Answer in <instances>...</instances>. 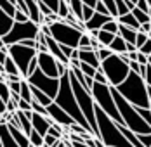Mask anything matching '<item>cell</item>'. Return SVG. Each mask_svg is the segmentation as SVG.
I'll return each mask as SVG.
<instances>
[{
  "mask_svg": "<svg viewBox=\"0 0 151 147\" xmlns=\"http://www.w3.org/2000/svg\"><path fill=\"white\" fill-rule=\"evenodd\" d=\"M96 118L99 125V137L108 147H136L120 130V125L108 116L104 111L96 104Z\"/></svg>",
  "mask_w": 151,
  "mask_h": 147,
  "instance_id": "cell-1",
  "label": "cell"
},
{
  "mask_svg": "<svg viewBox=\"0 0 151 147\" xmlns=\"http://www.w3.org/2000/svg\"><path fill=\"white\" fill-rule=\"evenodd\" d=\"M116 90L129 102L137 106V107H151L150 93H148V83L136 71H130L129 76L116 87Z\"/></svg>",
  "mask_w": 151,
  "mask_h": 147,
  "instance_id": "cell-2",
  "label": "cell"
},
{
  "mask_svg": "<svg viewBox=\"0 0 151 147\" xmlns=\"http://www.w3.org/2000/svg\"><path fill=\"white\" fill-rule=\"evenodd\" d=\"M56 102L59 104L61 107L66 111V113H70L71 116L75 118L76 123H80L82 126H85L89 132H92V126L91 123L87 121V118L83 114V111L80 109V106H78V101H76V95H75V90L71 87V81H70V74L64 73L61 76V87H59V93H58V97L54 99ZM94 133V132H92Z\"/></svg>",
  "mask_w": 151,
  "mask_h": 147,
  "instance_id": "cell-3",
  "label": "cell"
},
{
  "mask_svg": "<svg viewBox=\"0 0 151 147\" xmlns=\"http://www.w3.org/2000/svg\"><path fill=\"white\" fill-rule=\"evenodd\" d=\"M111 92H113L115 102L118 106V111H120L122 118H123V123L136 133H151V125L137 113L136 106L129 102L120 92L116 90V87H111Z\"/></svg>",
  "mask_w": 151,
  "mask_h": 147,
  "instance_id": "cell-4",
  "label": "cell"
},
{
  "mask_svg": "<svg viewBox=\"0 0 151 147\" xmlns=\"http://www.w3.org/2000/svg\"><path fill=\"white\" fill-rule=\"evenodd\" d=\"M68 74H70V81H71V87L75 90V95H76V101H78V106L80 109L83 111V114L87 118V121L91 123L92 126V132L96 137H99V125H97V118H96V101H94V95L89 88H85L78 78L75 76V73L71 71V68L68 69Z\"/></svg>",
  "mask_w": 151,
  "mask_h": 147,
  "instance_id": "cell-5",
  "label": "cell"
},
{
  "mask_svg": "<svg viewBox=\"0 0 151 147\" xmlns=\"http://www.w3.org/2000/svg\"><path fill=\"white\" fill-rule=\"evenodd\" d=\"M92 95H94L96 104L108 116H111L116 123H123V118H122L120 111H118V106L115 102V97H113V92H111V85L96 81L94 87H92Z\"/></svg>",
  "mask_w": 151,
  "mask_h": 147,
  "instance_id": "cell-6",
  "label": "cell"
},
{
  "mask_svg": "<svg viewBox=\"0 0 151 147\" xmlns=\"http://www.w3.org/2000/svg\"><path fill=\"white\" fill-rule=\"evenodd\" d=\"M101 69L108 76V81H109L111 87H118L130 73L129 62H125L120 54H115V52L101 62Z\"/></svg>",
  "mask_w": 151,
  "mask_h": 147,
  "instance_id": "cell-7",
  "label": "cell"
},
{
  "mask_svg": "<svg viewBox=\"0 0 151 147\" xmlns=\"http://www.w3.org/2000/svg\"><path fill=\"white\" fill-rule=\"evenodd\" d=\"M38 35H40V24L28 19V21H16L12 29L5 36H0V38H2V44L12 45L21 44L23 40H28V38H37Z\"/></svg>",
  "mask_w": 151,
  "mask_h": 147,
  "instance_id": "cell-8",
  "label": "cell"
},
{
  "mask_svg": "<svg viewBox=\"0 0 151 147\" xmlns=\"http://www.w3.org/2000/svg\"><path fill=\"white\" fill-rule=\"evenodd\" d=\"M50 26V36H54L59 44L63 45H70V47H75L78 49V44H80V38L85 31L75 28L71 24H68L64 19H59V21H54Z\"/></svg>",
  "mask_w": 151,
  "mask_h": 147,
  "instance_id": "cell-9",
  "label": "cell"
},
{
  "mask_svg": "<svg viewBox=\"0 0 151 147\" xmlns=\"http://www.w3.org/2000/svg\"><path fill=\"white\" fill-rule=\"evenodd\" d=\"M9 56L14 59V62L19 66V71L23 78H28L31 61L38 56V50L35 47H26L24 44H12L9 45Z\"/></svg>",
  "mask_w": 151,
  "mask_h": 147,
  "instance_id": "cell-10",
  "label": "cell"
},
{
  "mask_svg": "<svg viewBox=\"0 0 151 147\" xmlns=\"http://www.w3.org/2000/svg\"><path fill=\"white\" fill-rule=\"evenodd\" d=\"M28 81H30L33 87L40 88V90H44L47 95H50L52 99H56L58 97V93H59V87H61V78H54V76H49L45 74L40 68H37L33 73L26 78Z\"/></svg>",
  "mask_w": 151,
  "mask_h": 147,
  "instance_id": "cell-11",
  "label": "cell"
},
{
  "mask_svg": "<svg viewBox=\"0 0 151 147\" xmlns=\"http://www.w3.org/2000/svg\"><path fill=\"white\" fill-rule=\"evenodd\" d=\"M38 68L49 76L61 78L59 71V59L54 57L50 52H38Z\"/></svg>",
  "mask_w": 151,
  "mask_h": 147,
  "instance_id": "cell-12",
  "label": "cell"
},
{
  "mask_svg": "<svg viewBox=\"0 0 151 147\" xmlns=\"http://www.w3.org/2000/svg\"><path fill=\"white\" fill-rule=\"evenodd\" d=\"M47 111H49V116H50V119H52V121L59 123V125L66 126V128H70V126L75 123V118L71 116L70 113H66V111H64L59 104L56 102V101H54V102L47 107Z\"/></svg>",
  "mask_w": 151,
  "mask_h": 147,
  "instance_id": "cell-13",
  "label": "cell"
},
{
  "mask_svg": "<svg viewBox=\"0 0 151 147\" xmlns=\"http://www.w3.org/2000/svg\"><path fill=\"white\" fill-rule=\"evenodd\" d=\"M31 123H33V128L38 133H42L44 137L47 135L50 125H52V119L50 116H45V114H40V113H35L33 111V116H31Z\"/></svg>",
  "mask_w": 151,
  "mask_h": 147,
  "instance_id": "cell-14",
  "label": "cell"
},
{
  "mask_svg": "<svg viewBox=\"0 0 151 147\" xmlns=\"http://www.w3.org/2000/svg\"><path fill=\"white\" fill-rule=\"evenodd\" d=\"M80 49V47H78ZM78 59L82 61V62H87V64H92L94 68H101V59L97 56V50L96 49H92V47H83V49H80V56Z\"/></svg>",
  "mask_w": 151,
  "mask_h": 147,
  "instance_id": "cell-15",
  "label": "cell"
},
{
  "mask_svg": "<svg viewBox=\"0 0 151 147\" xmlns=\"http://www.w3.org/2000/svg\"><path fill=\"white\" fill-rule=\"evenodd\" d=\"M7 126H9V130L12 133V137L16 138V142L19 144L21 147H30L31 146V140H30V135H26V133L23 132L17 125H16L14 119H11L9 123H7Z\"/></svg>",
  "mask_w": 151,
  "mask_h": 147,
  "instance_id": "cell-16",
  "label": "cell"
},
{
  "mask_svg": "<svg viewBox=\"0 0 151 147\" xmlns=\"http://www.w3.org/2000/svg\"><path fill=\"white\" fill-rule=\"evenodd\" d=\"M111 17H113V16H109V14H101V12H97V11H96V14L92 16L87 23H85L87 31H92V29H101V28L106 24V23L111 19Z\"/></svg>",
  "mask_w": 151,
  "mask_h": 147,
  "instance_id": "cell-17",
  "label": "cell"
},
{
  "mask_svg": "<svg viewBox=\"0 0 151 147\" xmlns=\"http://www.w3.org/2000/svg\"><path fill=\"white\" fill-rule=\"evenodd\" d=\"M0 147H21L12 137L7 123H2V126H0Z\"/></svg>",
  "mask_w": 151,
  "mask_h": 147,
  "instance_id": "cell-18",
  "label": "cell"
},
{
  "mask_svg": "<svg viewBox=\"0 0 151 147\" xmlns=\"http://www.w3.org/2000/svg\"><path fill=\"white\" fill-rule=\"evenodd\" d=\"M14 24H16V19L12 16L4 12V11H0V36H5L12 29Z\"/></svg>",
  "mask_w": 151,
  "mask_h": 147,
  "instance_id": "cell-19",
  "label": "cell"
},
{
  "mask_svg": "<svg viewBox=\"0 0 151 147\" xmlns=\"http://www.w3.org/2000/svg\"><path fill=\"white\" fill-rule=\"evenodd\" d=\"M30 85H31V83H30ZM31 92H33V101L40 102L42 106H45V107H49L50 104L54 102V99H52L50 95H47L44 90H40V88L33 87V85H31Z\"/></svg>",
  "mask_w": 151,
  "mask_h": 147,
  "instance_id": "cell-20",
  "label": "cell"
},
{
  "mask_svg": "<svg viewBox=\"0 0 151 147\" xmlns=\"http://www.w3.org/2000/svg\"><path fill=\"white\" fill-rule=\"evenodd\" d=\"M116 19H118V23H120V24L130 26V28H134V29H139V28H141V23L137 21V17L134 16V12H132V11H130V12H127V14L118 16Z\"/></svg>",
  "mask_w": 151,
  "mask_h": 147,
  "instance_id": "cell-21",
  "label": "cell"
},
{
  "mask_svg": "<svg viewBox=\"0 0 151 147\" xmlns=\"http://www.w3.org/2000/svg\"><path fill=\"white\" fill-rule=\"evenodd\" d=\"M2 73H7V74H21L19 71V66L14 62V59L11 56H7V59L2 62ZM23 76V74H21Z\"/></svg>",
  "mask_w": 151,
  "mask_h": 147,
  "instance_id": "cell-22",
  "label": "cell"
},
{
  "mask_svg": "<svg viewBox=\"0 0 151 147\" xmlns=\"http://www.w3.org/2000/svg\"><path fill=\"white\" fill-rule=\"evenodd\" d=\"M137 31L139 29H134L130 26H125V24H120V29H118V35H122L129 44H136V38H137Z\"/></svg>",
  "mask_w": 151,
  "mask_h": 147,
  "instance_id": "cell-23",
  "label": "cell"
},
{
  "mask_svg": "<svg viewBox=\"0 0 151 147\" xmlns=\"http://www.w3.org/2000/svg\"><path fill=\"white\" fill-rule=\"evenodd\" d=\"M109 49H111L115 54H123V52H127V40H125L122 35H116L115 40L109 44Z\"/></svg>",
  "mask_w": 151,
  "mask_h": 147,
  "instance_id": "cell-24",
  "label": "cell"
},
{
  "mask_svg": "<svg viewBox=\"0 0 151 147\" xmlns=\"http://www.w3.org/2000/svg\"><path fill=\"white\" fill-rule=\"evenodd\" d=\"M83 0H70V7H71V12L80 19L83 21Z\"/></svg>",
  "mask_w": 151,
  "mask_h": 147,
  "instance_id": "cell-25",
  "label": "cell"
},
{
  "mask_svg": "<svg viewBox=\"0 0 151 147\" xmlns=\"http://www.w3.org/2000/svg\"><path fill=\"white\" fill-rule=\"evenodd\" d=\"M0 11H4V12H7L14 17L16 12H17V4L12 0H0Z\"/></svg>",
  "mask_w": 151,
  "mask_h": 147,
  "instance_id": "cell-26",
  "label": "cell"
},
{
  "mask_svg": "<svg viewBox=\"0 0 151 147\" xmlns=\"http://www.w3.org/2000/svg\"><path fill=\"white\" fill-rule=\"evenodd\" d=\"M0 97H2V102H5V104L12 99V90H11L9 83L5 80H2V83H0Z\"/></svg>",
  "mask_w": 151,
  "mask_h": 147,
  "instance_id": "cell-27",
  "label": "cell"
},
{
  "mask_svg": "<svg viewBox=\"0 0 151 147\" xmlns=\"http://www.w3.org/2000/svg\"><path fill=\"white\" fill-rule=\"evenodd\" d=\"M115 33H111V31H106V29H99V33H97V38H99V42L104 45V47H109V44L115 40Z\"/></svg>",
  "mask_w": 151,
  "mask_h": 147,
  "instance_id": "cell-28",
  "label": "cell"
},
{
  "mask_svg": "<svg viewBox=\"0 0 151 147\" xmlns=\"http://www.w3.org/2000/svg\"><path fill=\"white\" fill-rule=\"evenodd\" d=\"M132 12H134V16L137 17V21H139L141 24H142V23H148V21H151V14H150V12H144V11H142V9H139L137 5L132 9Z\"/></svg>",
  "mask_w": 151,
  "mask_h": 147,
  "instance_id": "cell-29",
  "label": "cell"
},
{
  "mask_svg": "<svg viewBox=\"0 0 151 147\" xmlns=\"http://www.w3.org/2000/svg\"><path fill=\"white\" fill-rule=\"evenodd\" d=\"M30 140H31V144H33V146H37V147H44V144H45L44 135H42V133H38L35 128H33V132L30 133Z\"/></svg>",
  "mask_w": 151,
  "mask_h": 147,
  "instance_id": "cell-30",
  "label": "cell"
},
{
  "mask_svg": "<svg viewBox=\"0 0 151 147\" xmlns=\"http://www.w3.org/2000/svg\"><path fill=\"white\" fill-rule=\"evenodd\" d=\"M71 12V7H70V4L66 2V0H61V4H59V11H58V14H59L61 19H64L66 16Z\"/></svg>",
  "mask_w": 151,
  "mask_h": 147,
  "instance_id": "cell-31",
  "label": "cell"
},
{
  "mask_svg": "<svg viewBox=\"0 0 151 147\" xmlns=\"http://www.w3.org/2000/svg\"><path fill=\"white\" fill-rule=\"evenodd\" d=\"M78 68L87 74V76H94V74L97 73V68H94L92 64H87V62H80V66H78Z\"/></svg>",
  "mask_w": 151,
  "mask_h": 147,
  "instance_id": "cell-32",
  "label": "cell"
},
{
  "mask_svg": "<svg viewBox=\"0 0 151 147\" xmlns=\"http://www.w3.org/2000/svg\"><path fill=\"white\" fill-rule=\"evenodd\" d=\"M91 42H92V36L89 31H85L83 35H82V38H80V44H78V47L80 49H83V47H91Z\"/></svg>",
  "mask_w": 151,
  "mask_h": 147,
  "instance_id": "cell-33",
  "label": "cell"
},
{
  "mask_svg": "<svg viewBox=\"0 0 151 147\" xmlns=\"http://www.w3.org/2000/svg\"><path fill=\"white\" fill-rule=\"evenodd\" d=\"M111 54H113V50H111L109 47H101V49H97V56L101 59V62H103L104 59H108Z\"/></svg>",
  "mask_w": 151,
  "mask_h": 147,
  "instance_id": "cell-34",
  "label": "cell"
},
{
  "mask_svg": "<svg viewBox=\"0 0 151 147\" xmlns=\"http://www.w3.org/2000/svg\"><path fill=\"white\" fill-rule=\"evenodd\" d=\"M150 38V35L148 33H144V31H137V38H136V45L137 49H141L142 45H144V42Z\"/></svg>",
  "mask_w": 151,
  "mask_h": 147,
  "instance_id": "cell-35",
  "label": "cell"
},
{
  "mask_svg": "<svg viewBox=\"0 0 151 147\" xmlns=\"http://www.w3.org/2000/svg\"><path fill=\"white\" fill-rule=\"evenodd\" d=\"M94 14H96V9L85 4V5H83V23H87V21H89Z\"/></svg>",
  "mask_w": 151,
  "mask_h": 147,
  "instance_id": "cell-36",
  "label": "cell"
},
{
  "mask_svg": "<svg viewBox=\"0 0 151 147\" xmlns=\"http://www.w3.org/2000/svg\"><path fill=\"white\" fill-rule=\"evenodd\" d=\"M31 106H33V111H35V113H40V114H45V116H49V111H47V107H45V106H42L40 102L33 101V102H31Z\"/></svg>",
  "mask_w": 151,
  "mask_h": 147,
  "instance_id": "cell-37",
  "label": "cell"
},
{
  "mask_svg": "<svg viewBox=\"0 0 151 147\" xmlns=\"http://www.w3.org/2000/svg\"><path fill=\"white\" fill-rule=\"evenodd\" d=\"M94 80H96V81H99V83H108V85H109V81H108V76L104 74V71H103L101 68L97 69V73L94 74Z\"/></svg>",
  "mask_w": 151,
  "mask_h": 147,
  "instance_id": "cell-38",
  "label": "cell"
},
{
  "mask_svg": "<svg viewBox=\"0 0 151 147\" xmlns=\"http://www.w3.org/2000/svg\"><path fill=\"white\" fill-rule=\"evenodd\" d=\"M44 140H45V146L49 147H54L59 140H63V138H58V137H54V135H50V133H47L45 137H44Z\"/></svg>",
  "mask_w": 151,
  "mask_h": 147,
  "instance_id": "cell-39",
  "label": "cell"
},
{
  "mask_svg": "<svg viewBox=\"0 0 151 147\" xmlns=\"http://www.w3.org/2000/svg\"><path fill=\"white\" fill-rule=\"evenodd\" d=\"M137 137L146 147H151V133H137Z\"/></svg>",
  "mask_w": 151,
  "mask_h": 147,
  "instance_id": "cell-40",
  "label": "cell"
},
{
  "mask_svg": "<svg viewBox=\"0 0 151 147\" xmlns=\"http://www.w3.org/2000/svg\"><path fill=\"white\" fill-rule=\"evenodd\" d=\"M94 9H96L97 12H101V14H109V9L106 7V4L103 2V0H99V2L96 4V7H94ZM109 16H111V14H109Z\"/></svg>",
  "mask_w": 151,
  "mask_h": 147,
  "instance_id": "cell-41",
  "label": "cell"
},
{
  "mask_svg": "<svg viewBox=\"0 0 151 147\" xmlns=\"http://www.w3.org/2000/svg\"><path fill=\"white\" fill-rule=\"evenodd\" d=\"M42 2H45L47 5L52 9V12H56L58 14V11H59V4H61V0H42Z\"/></svg>",
  "mask_w": 151,
  "mask_h": 147,
  "instance_id": "cell-42",
  "label": "cell"
},
{
  "mask_svg": "<svg viewBox=\"0 0 151 147\" xmlns=\"http://www.w3.org/2000/svg\"><path fill=\"white\" fill-rule=\"evenodd\" d=\"M21 81H23V80H19V81H7L9 87H11V90H12V93H19V95H21Z\"/></svg>",
  "mask_w": 151,
  "mask_h": 147,
  "instance_id": "cell-43",
  "label": "cell"
},
{
  "mask_svg": "<svg viewBox=\"0 0 151 147\" xmlns=\"http://www.w3.org/2000/svg\"><path fill=\"white\" fill-rule=\"evenodd\" d=\"M142 54H146V56H151V38H148L146 42H144V45L139 49Z\"/></svg>",
  "mask_w": 151,
  "mask_h": 147,
  "instance_id": "cell-44",
  "label": "cell"
},
{
  "mask_svg": "<svg viewBox=\"0 0 151 147\" xmlns=\"http://www.w3.org/2000/svg\"><path fill=\"white\" fill-rule=\"evenodd\" d=\"M14 19H16V21H28V19H30V16L26 14V12H23L21 9H17V12H16Z\"/></svg>",
  "mask_w": 151,
  "mask_h": 147,
  "instance_id": "cell-45",
  "label": "cell"
},
{
  "mask_svg": "<svg viewBox=\"0 0 151 147\" xmlns=\"http://www.w3.org/2000/svg\"><path fill=\"white\" fill-rule=\"evenodd\" d=\"M144 80H146L148 87H151V64H148V68H146V74H144Z\"/></svg>",
  "mask_w": 151,
  "mask_h": 147,
  "instance_id": "cell-46",
  "label": "cell"
},
{
  "mask_svg": "<svg viewBox=\"0 0 151 147\" xmlns=\"http://www.w3.org/2000/svg\"><path fill=\"white\" fill-rule=\"evenodd\" d=\"M139 31L150 33V31H151V21H148V23H142V24H141V28H139Z\"/></svg>",
  "mask_w": 151,
  "mask_h": 147,
  "instance_id": "cell-47",
  "label": "cell"
},
{
  "mask_svg": "<svg viewBox=\"0 0 151 147\" xmlns=\"http://www.w3.org/2000/svg\"><path fill=\"white\" fill-rule=\"evenodd\" d=\"M97 2H99V0H83V4H87V5H91V7H96Z\"/></svg>",
  "mask_w": 151,
  "mask_h": 147,
  "instance_id": "cell-48",
  "label": "cell"
},
{
  "mask_svg": "<svg viewBox=\"0 0 151 147\" xmlns=\"http://www.w3.org/2000/svg\"><path fill=\"white\" fill-rule=\"evenodd\" d=\"M148 93H150V104H151V87H148Z\"/></svg>",
  "mask_w": 151,
  "mask_h": 147,
  "instance_id": "cell-49",
  "label": "cell"
},
{
  "mask_svg": "<svg viewBox=\"0 0 151 147\" xmlns=\"http://www.w3.org/2000/svg\"><path fill=\"white\" fill-rule=\"evenodd\" d=\"M148 2H150V7H151V0H148Z\"/></svg>",
  "mask_w": 151,
  "mask_h": 147,
  "instance_id": "cell-50",
  "label": "cell"
},
{
  "mask_svg": "<svg viewBox=\"0 0 151 147\" xmlns=\"http://www.w3.org/2000/svg\"><path fill=\"white\" fill-rule=\"evenodd\" d=\"M30 147H37V146H33V144H31V146H30Z\"/></svg>",
  "mask_w": 151,
  "mask_h": 147,
  "instance_id": "cell-51",
  "label": "cell"
},
{
  "mask_svg": "<svg viewBox=\"0 0 151 147\" xmlns=\"http://www.w3.org/2000/svg\"><path fill=\"white\" fill-rule=\"evenodd\" d=\"M150 64H151V56H150Z\"/></svg>",
  "mask_w": 151,
  "mask_h": 147,
  "instance_id": "cell-52",
  "label": "cell"
},
{
  "mask_svg": "<svg viewBox=\"0 0 151 147\" xmlns=\"http://www.w3.org/2000/svg\"><path fill=\"white\" fill-rule=\"evenodd\" d=\"M66 2H68V4H70V0H66Z\"/></svg>",
  "mask_w": 151,
  "mask_h": 147,
  "instance_id": "cell-53",
  "label": "cell"
},
{
  "mask_svg": "<svg viewBox=\"0 0 151 147\" xmlns=\"http://www.w3.org/2000/svg\"><path fill=\"white\" fill-rule=\"evenodd\" d=\"M132 2H137V0H132Z\"/></svg>",
  "mask_w": 151,
  "mask_h": 147,
  "instance_id": "cell-54",
  "label": "cell"
},
{
  "mask_svg": "<svg viewBox=\"0 0 151 147\" xmlns=\"http://www.w3.org/2000/svg\"><path fill=\"white\" fill-rule=\"evenodd\" d=\"M12 2H16V0H12Z\"/></svg>",
  "mask_w": 151,
  "mask_h": 147,
  "instance_id": "cell-55",
  "label": "cell"
}]
</instances>
